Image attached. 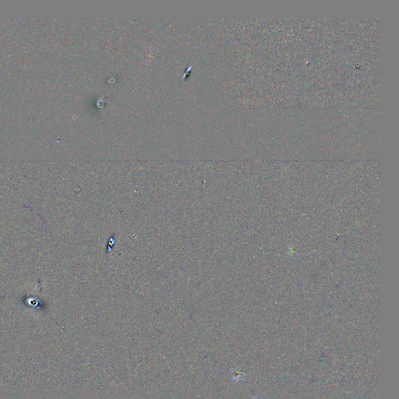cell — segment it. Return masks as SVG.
Returning a JSON list of instances; mask_svg holds the SVG:
<instances>
[{
	"mask_svg": "<svg viewBox=\"0 0 399 399\" xmlns=\"http://www.w3.org/2000/svg\"><path fill=\"white\" fill-rule=\"evenodd\" d=\"M254 399H260V398H254Z\"/></svg>",
	"mask_w": 399,
	"mask_h": 399,
	"instance_id": "2",
	"label": "cell"
},
{
	"mask_svg": "<svg viewBox=\"0 0 399 399\" xmlns=\"http://www.w3.org/2000/svg\"><path fill=\"white\" fill-rule=\"evenodd\" d=\"M244 377V373L243 372L239 370V369H236V370H235L232 373V380L234 381H239L241 380Z\"/></svg>",
	"mask_w": 399,
	"mask_h": 399,
	"instance_id": "1",
	"label": "cell"
}]
</instances>
